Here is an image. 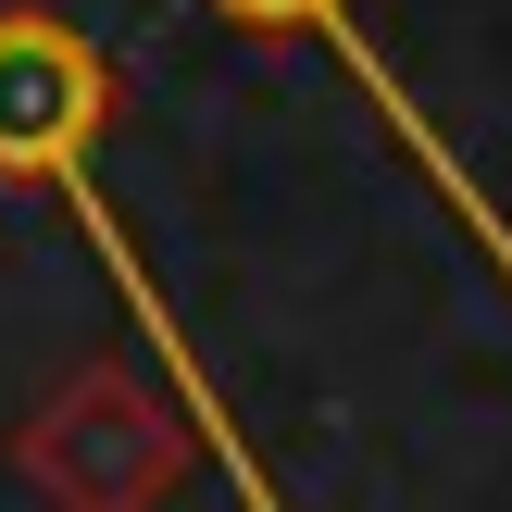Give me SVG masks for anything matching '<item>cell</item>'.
I'll list each match as a JSON object with an SVG mask.
<instances>
[{"mask_svg":"<svg viewBox=\"0 0 512 512\" xmlns=\"http://www.w3.org/2000/svg\"><path fill=\"white\" fill-rule=\"evenodd\" d=\"M100 100H113V75H100V50L75 38L63 13H0V175H38V188H63L75 238L100 250V275H113V288H125V313H138V350L175 375V388H188V413H200V450L225 463L238 512H288V500L263 488V463H250V438H238V400L213 388V363H200V350H188V325L163 313V288H150L138 238L113 225V200H100V175H88Z\"/></svg>","mask_w":512,"mask_h":512,"instance_id":"cell-1","label":"cell"},{"mask_svg":"<svg viewBox=\"0 0 512 512\" xmlns=\"http://www.w3.org/2000/svg\"><path fill=\"white\" fill-rule=\"evenodd\" d=\"M213 13H225V25H288V38H325V50L350 63V88L375 100V125L400 138V163H413V175H438V200L463 213V238L488 250V263H500V288H512V213H500V200H488V188L463 175V150H450L438 125H425V100L400 88V63H388V50L363 38V0H213Z\"/></svg>","mask_w":512,"mask_h":512,"instance_id":"cell-2","label":"cell"}]
</instances>
